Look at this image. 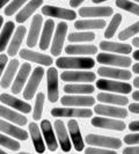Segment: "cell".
<instances>
[{
	"instance_id": "50",
	"label": "cell",
	"mask_w": 139,
	"mask_h": 154,
	"mask_svg": "<svg viewBox=\"0 0 139 154\" xmlns=\"http://www.w3.org/2000/svg\"><path fill=\"white\" fill-rule=\"evenodd\" d=\"M132 72H134L136 74H138L139 73V64L138 63H136V64L132 66Z\"/></svg>"
},
{
	"instance_id": "49",
	"label": "cell",
	"mask_w": 139,
	"mask_h": 154,
	"mask_svg": "<svg viewBox=\"0 0 139 154\" xmlns=\"http://www.w3.org/2000/svg\"><path fill=\"white\" fill-rule=\"evenodd\" d=\"M85 0H70V6L71 7H79Z\"/></svg>"
},
{
	"instance_id": "53",
	"label": "cell",
	"mask_w": 139,
	"mask_h": 154,
	"mask_svg": "<svg viewBox=\"0 0 139 154\" xmlns=\"http://www.w3.org/2000/svg\"><path fill=\"white\" fill-rule=\"evenodd\" d=\"M132 56H133V59H136L137 62L139 60V51L137 50V51H134L133 54H132Z\"/></svg>"
},
{
	"instance_id": "40",
	"label": "cell",
	"mask_w": 139,
	"mask_h": 154,
	"mask_svg": "<svg viewBox=\"0 0 139 154\" xmlns=\"http://www.w3.org/2000/svg\"><path fill=\"white\" fill-rule=\"evenodd\" d=\"M138 32L139 22H136L131 24V26H129L128 28H125L124 30L121 31L119 35H118V38H119V41H126V39H129L130 37L134 36V35H138Z\"/></svg>"
},
{
	"instance_id": "54",
	"label": "cell",
	"mask_w": 139,
	"mask_h": 154,
	"mask_svg": "<svg viewBox=\"0 0 139 154\" xmlns=\"http://www.w3.org/2000/svg\"><path fill=\"white\" fill-rule=\"evenodd\" d=\"M9 1H11V0H0V9L4 7L7 2H9Z\"/></svg>"
},
{
	"instance_id": "46",
	"label": "cell",
	"mask_w": 139,
	"mask_h": 154,
	"mask_svg": "<svg viewBox=\"0 0 139 154\" xmlns=\"http://www.w3.org/2000/svg\"><path fill=\"white\" fill-rule=\"evenodd\" d=\"M124 154H138L139 153V148L137 146H130V147H125L123 149Z\"/></svg>"
},
{
	"instance_id": "17",
	"label": "cell",
	"mask_w": 139,
	"mask_h": 154,
	"mask_svg": "<svg viewBox=\"0 0 139 154\" xmlns=\"http://www.w3.org/2000/svg\"><path fill=\"white\" fill-rule=\"evenodd\" d=\"M31 71V65L29 63H23V65L20 67V71L17 72L16 74V78L12 85V93L14 95H17L22 92L23 86L26 84L27 79H28V75Z\"/></svg>"
},
{
	"instance_id": "43",
	"label": "cell",
	"mask_w": 139,
	"mask_h": 154,
	"mask_svg": "<svg viewBox=\"0 0 139 154\" xmlns=\"http://www.w3.org/2000/svg\"><path fill=\"white\" fill-rule=\"evenodd\" d=\"M87 154H115L116 149H109V148H102V147H87L85 149Z\"/></svg>"
},
{
	"instance_id": "38",
	"label": "cell",
	"mask_w": 139,
	"mask_h": 154,
	"mask_svg": "<svg viewBox=\"0 0 139 154\" xmlns=\"http://www.w3.org/2000/svg\"><path fill=\"white\" fill-rule=\"evenodd\" d=\"M44 100L45 96L43 93H39L36 95V100H35V107L32 110V118L35 121H39L42 118V114H43V106H44Z\"/></svg>"
},
{
	"instance_id": "32",
	"label": "cell",
	"mask_w": 139,
	"mask_h": 154,
	"mask_svg": "<svg viewBox=\"0 0 139 154\" xmlns=\"http://www.w3.org/2000/svg\"><path fill=\"white\" fill-rule=\"evenodd\" d=\"M29 133H30V137L31 140H32V144H34V147H35V151L37 153H44L45 146H44V143H43V139H42V133H41L39 125L36 123L31 122L29 124Z\"/></svg>"
},
{
	"instance_id": "34",
	"label": "cell",
	"mask_w": 139,
	"mask_h": 154,
	"mask_svg": "<svg viewBox=\"0 0 139 154\" xmlns=\"http://www.w3.org/2000/svg\"><path fill=\"white\" fill-rule=\"evenodd\" d=\"M95 91V87L91 84H67L64 86V92L66 94H78V95H88Z\"/></svg>"
},
{
	"instance_id": "6",
	"label": "cell",
	"mask_w": 139,
	"mask_h": 154,
	"mask_svg": "<svg viewBox=\"0 0 139 154\" xmlns=\"http://www.w3.org/2000/svg\"><path fill=\"white\" fill-rule=\"evenodd\" d=\"M95 99L88 95L69 94L60 99V103L64 107H92L95 104Z\"/></svg>"
},
{
	"instance_id": "37",
	"label": "cell",
	"mask_w": 139,
	"mask_h": 154,
	"mask_svg": "<svg viewBox=\"0 0 139 154\" xmlns=\"http://www.w3.org/2000/svg\"><path fill=\"white\" fill-rule=\"evenodd\" d=\"M94 39H95V34L91 31L71 32L69 35L70 42H92Z\"/></svg>"
},
{
	"instance_id": "21",
	"label": "cell",
	"mask_w": 139,
	"mask_h": 154,
	"mask_svg": "<svg viewBox=\"0 0 139 154\" xmlns=\"http://www.w3.org/2000/svg\"><path fill=\"white\" fill-rule=\"evenodd\" d=\"M0 131L6 133V134H9L11 137H14L19 140H27L29 137L27 131H24L23 129L19 128V126H15L14 124L8 123L4 119H0Z\"/></svg>"
},
{
	"instance_id": "20",
	"label": "cell",
	"mask_w": 139,
	"mask_h": 154,
	"mask_svg": "<svg viewBox=\"0 0 139 154\" xmlns=\"http://www.w3.org/2000/svg\"><path fill=\"white\" fill-rule=\"evenodd\" d=\"M54 130H56V137L58 138V141L60 144L63 152H70L71 151V143H70V138L65 124L60 119H57L54 122Z\"/></svg>"
},
{
	"instance_id": "25",
	"label": "cell",
	"mask_w": 139,
	"mask_h": 154,
	"mask_svg": "<svg viewBox=\"0 0 139 154\" xmlns=\"http://www.w3.org/2000/svg\"><path fill=\"white\" fill-rule=\"evenodd\" d=\"M65 52L72 56H87L97 54V48L93 44H70L65 48Z\"/></svg>"
},
{
	"instance_id": "26",
	"label": "cell",
	"mask_w": 139,
	"mask_h": 154,
	"mask_svg": "<svg viewBox=\"0 0 139 154\" xmlns=\"http://www.w3.org/2000/svg\"><path fill=\"white\" fill-rule=\"evenodd\" d=\"M67 128H69L70 136L72 138V141H73L76 151L81 152L84 149L85 145H84V140H82L81 132H80V129H79V124H78L76 119H70L69 123H67Z\"/></svg>"
},
{
	"instance_id": "19",
	"label": "cell",
	"mask_w": 139,
	"mask_h": 154,
	"mask_svg": "<svg viewBox=\"0 0 139 154\" xmlns=\"http://www.w3.org/2000/svg\"><path fill=\"white\" fill-rule=\"evenodd\" d=\"M42 23H43V16L37 14V15L32 16V22L30 24V29L29 34L27 36V45L29 48H34L37 44L39 37V31L42 28Z\"/></svg>"
},
{
	"instance_id": "58",
	"label": "cell",
	"mask_w": 139,
	"mask_h": 154,
	"mask_svg": "<svg viewBox=\"0 0 139 154\" xmlns=\"http://www.w3.org/2000/svg\"><path fill=\"white\" fill-rule=\"evenodd\" d=\"M0 154H5V151H4V149H1V148H0Z\"/></svg>"
},
{
	"instance_id": "57",
	"label": "cell",
	"mask_w": 139,
	"mask_h": 154,
	"mask_svg": "<svg viewBox=\"0 0 139 154\" xmlns=\"http://www.w3.org/2000/svg\"><path fill=\"white\" fill-rule=\"evenodd\" d=\"M2 23H4V17L0 15V28H1V26H2Z\"/></svg>"
},
{
	"instance_id": "29",
	"label": "cell",
	"mask_w": 139,
	"mask_h": 154,
	"mask_svg": "<svg viewBox=\"0 0 139 154\" xmlns=\"http://www.w3.org/2000/svg\"><path fill=\"white\" fill-rule=\"evenodd\" d=\"M42 4H43V0H30L24 7L16 14V22L17 23H23L26 22L31 15H32V13L37 9L39 7L42 6Z\"/></svg>"
},
{
	"instance_id": "1",
	"label": "cell",
	"mask_w": 139,
	"mask_h": 154,
	"mask_svg": "<svg viewBox=\"0 0 139 154\" xmlns=\"http://www.w3.org/2000/svg\"><path fill=\"white\" fill-rule=\"evenodd\" d=\"M56 65L59 69H89L95 66V60L87 57H59Z\"/></svg>"
},
{
	"instance_id": "9",
	"label": "cell",
	"mask_w": 139,
	"mask_h": 154,
	"mask_svg": "<svg viewBox=\"0 0 139 154\" xmlns=\"http://www.w3.org/2000/svg\"><path fill=\"white\" fill-rule=\"evenodd\" d=\"M42 14L50 17H57V19H63V20H74L77 17V13L72 9L67 8L57 7V6H50L45 5L42 7Z\"/></svg>"
},
{
	"instance_id": "28",
	"label": "cell",
	"mask_w": 139,
	"mask_h": 154,
	"mask_svg": "<svg viewBox=\"0 0 139 154\" xmlns=\"http://www.w3.org/2000/svg\"><path fill=\"white\" fill-rule=\"evenodd\" d=\"M0 117L1 118H5L8 122H12V123L16 124L19 126H22L28 123V119L27 117H24L22 114H19L12 109H8L4 106H0Z\"/></svg>"
},
{
	"instance_id": "15",
	"label": "cell",
	"mask_w": 139,
	"mask_h": 154,
	"mask_svg": "<svg viewBox=\"0 0 139 154\" xmlns=\"http://www.w3.org/2000/svg\"><path fill=\"white\" fill-rule=\"evenodd\" d=\"M113 14H114V9L109 6L81 7L79 9V15L82 17H109Z\"/></svg>"
},
{
	"instance_id": "48",
	"label": "cell",
	"mask_w": 139,
	"mask_h": 154,
	"mask_svg": "<svg viewBox=\"0 0 139 154\" xmlns=\"http://www.w3.org/2000/svg\"><path fill=\"white\" fill-rule=\"evenodd\" d=\"M129 129L131 130L132 132H138L139 130V122L138 121H133L129 124Z\"/></svg>"
},
{
	"instance_id": "39",
	"label": "cell",
	"mask_w": 139,
	"mask_h": 154,
	"mask_svg": "<svg viewBox=\"0 0 139 154\" xmlns=\"http://www.w3.org/2000/svg\"><path fill=\"white\" fill-rule=\"evenodd\" d=\"M116 6L121 9H124L129 13H132L136 16L139 15V6L130 0H116Z\"/></svg>"
},
{
	"instance_id": "41",
	"label": "cell",
	"mask_w": 139,
	"mask_h": 154,
	"mask_svg": "<svg viewBox=\"0 0 139 154\" xmlns=\"http://www.w3.org/2000/svg\"><path fill=\"white\" fill-rule=\"evenodd\" d=\"M0 146L6 147L11 151H19L21 147L17 140L11 138V137H6L5 134H1V133H0Z\"/></svg>"
},
{
	"instance_id": "23",
	"label": "cell",
	"mask_w": 139,
	"mask_h": 154,
	"mask_svg": "<svg viewBox=\"0 0 139 154\" xmlns=\"http://www.w3.org/2000/svg\"><path fill=\"white\" fill-rule=\"evenodd\" d=\"M41 129H42V133H43V137L45 139L49 149L51 152H54L58 148V143H57V139H56V136H54L52 125L50 123V121L43 119L42 123H41Z\"/></svg>"
},
{
	"instance_id": "18",
	"label": "cell",
	"mask_w": 139,
	"mask_h": 154,
	"mask_svg": "<svg viewBox=\"0 0 139 154\" xmlns=\"http://www.w3.org/2000/svg\"><path fill=\"white\" fill-rule=\"evenodd\" d=\"M97 74L104 78H111V79H119V80H130L132 78L131 72L124 69H117V67H108L102 66L97 69Z\"/></svg>"
},
{
	"instance_id": "13",
	"label": "cell",
	"mask_w": 139,
	"mask_h": 154,
	"mask_svg": "<svg viewBox=\"0 0 139 154\" xmlns=\"http://www.w3.org/2000/svg\"><path fill=\"white\" fill-rule=\"evenodd\" d=\"M66 32H67V24L65 22H60L57 26V29L54 32V42L51 44V54L58 57L59 54H62L63 50V44H64V41L66 37Z\"/></svg>"
},
{
	"instance_id": "52",
	"label": "cell",
	"mask_w": 139,
	"mask_h": 154,
	"mask_svg": "<svg viewBox=\"0 0 139 154\" xmlns=\"http://www.w3.org/2000/svg\"><path fill=\"white\" fill-rule=\"evenodd\" d=\"M132 45H134L136 48H138L139 46V38L138 37H134L133 41H132Z\"/></svg>"
},
{
	"instance_id": "22",
	"label": "cell",
	"mask_w": 139,
	"mask_h": 154,
	"mask_svg": "<svg viewBox=\"0 0 139 154\" xmlns=\"http://www.w3.org/2000/svg\"><path fill=\"white\" fill-rule=\"evenodd\" d=\"M26 32H27V28H26L24 26H19V27L16 28L15 32H14V36H13V38H12L9 45H8V50H7L8 56L14 57V56L19 52L20 46L22 44Z\"/></svg>"
},
{
	"instance_id": "42",
	"label": "cell",
	"mask_w": 139,
	"mask_h": 154,
	"mask_svg": "<svg viewBox=\"0 0 139 154\" xmlns=\"http://www.w3.org/2000/svg\"><path fill=\"white\" fill-rule=\"evenodd\" d=\"M26 1H28V0H13L7 7H5V15L6 16L13 15L17 9H20V8L22 7L23 4Z\"/></svg>"
},
{
	"instance_id": "3",
	"label": "cell",
	"mask_w": 139,
	"mask_h": 154,
	"mask_svg": "<svg viewBox=\"0 0 139 154\" xmlns=\"http://www.w3.org/2000/svg\"><path fill=\"white\" fill-rule=\"evenodd\" d=\"M97 63L107 65V66H115L126 69L131 66V58H129L125 54H99L96 58Z\"/></svg>"
},
{
	"instance_id": "5",
	"label": "cell",
	"mask_w": 139,
	"mask_h": 154,
	"mask_svg": "<svg viewBox=\"0 0 139 154\" xmlns=\"http://www.w3.org/2000/svg\"><path fill=\"white\" fill-rule=\"evenodd\" d=\"M51 115L54 117L60 118H88L92 117L93 111L91 109L78 108H54L51 110Z\"/></svg>"
},
{
	"instance_id": "35",
	"label": "cell",
	"mask_w": 139,
	"mask_h": 154,
	"mask_svg": "<svg viewBox=\"0 0 139 154\" xmlns=\"http://www.w3.org/2000/svg\"><path fill=\"white\" fill-rule=\"evenodd\" d=\"M14 28H15L14 22L8 21V22L5 23V26L2 28V31L0 34V52H2L5 50V48L7 46L8 42L11 39V36L14 32Z\"/></svg>"
},
{
	"instance_id": "55",
	"label": "cell",
	"mask_w": 139,
	"mask_h": 154,
	"mask_svg": "<svg viewBox=\"0 0 139 154\" xmlns=\"http://www.w3.org/2000/svg\"><path fill=\"white\" fill-rule=\"evenodd\" d=\"M133 86H134L136 88H138V87H139V78L138 77L133 80Z\"/></svg>"
},
{
	"instance_id": "56",
	"label": "cell",
	"mask_w": 139,
	"mask_h": 154,
	"mask_svg": "<svg viewBox=\"0 0 139 154\" xmlns=\"http://www.w3.org/2000/svg\"><path fill=\"white\" fill-rule=\"evenodd\" d=\"M94 4H101V2H104V1H107V0H92Z\"/></svg>"
},
{
	"instance_id": "7",
	"label": "cell",
	"mask_w": 139,
	"mask_h": 154,
	"mask_svg": "<svg viewBox=\"0 0 139 154\" xmlns=\"http://www.w3.org/2000/svg\"><path fill=\"white\" fill-rule=\"evenodd\" d=\"M44 75V69L41 66L35 67L32 71V74H31L30 79L28 81V84L26 86V89L23 91V97L24 100H32L35 93L39 88V84L42 81V78Z\"/></svg>"
},
{
	"instance_id": "16",
	"label": "cell",
	"mask_w": 139,
	"mask_h": 154,
	"mask_svg": "<svg viewBox=\"0 0 139 154\" xmlns=\"http://www.w3.org/2000/svg\"><path fill=\"white\" fill-rule=\"evenodd\" d=\"M94 111L100 116H107L114 118H125L128 116L126 109L119 108L116 106H108V104H97L95 106Z\"/></svg>"
},
{
	"instance_id": "44",
	"label": "cell",
	"mask_w": 139,
	"mask_h": 154,
	"mask_svg": "<svg viewBox=\"0 0 139 154\" xmlns=\"http://www.w3.org/2000/svg\"><path fill=\"white\" fill-rule=\"evenodd\" d=\"M124 143L128 145H138L139 143V134L138 133H132V134H126L124 137Z\"/></svg>"
},
{
	"instance_id": "33",
	"label": "cell",
	"mask_w": 139,
	"mask_h": 154,
	"mask_svg": "<svg viewBox=\"0 0 139 154\" xmlns=\"http://www.w3.org/2000/svg\"><path fill=\"white\" fill-rule=\"evenodd\" d=\"M97 101L107 104H114V106H126L129 103L128 97L123 95H117V94H110V93H100L97 94Z\"/></svg>"
},
{
	"instance_id": "47",
	"label": "cell",
	"mask_w": 139,
	"mask_h": 154,
	"mask_svg": "<svg viewBox=\"0 0 139 154\" xmlns=\"http://www.w3.org/2000/svg\"><path fill=\"white\" fill-rule=\"evenodd\" d=\"M129 110L131 111L132 114L138 115V114H139V104H138V102H134V103L129 104Z\"/></svg>"
},
{
	"instance_id": "31",
	"label": "cell",
	"mask_w": 139,
	"mask_h": 154,
	"mask_svg": "<svg viewBox=\"0 0 139 154\" xmlns=\"http://www.w3.org/2000/svg\"><path fill=\"white\" fill-rule=\"evenodd\" d=\"M107 26V22L102 19H88L79 20L74 22V28L77 30H91V29H103Z\"/></svg>"
},
{
	"instance_id": "27",
	"label": "cell",
	"mask_w": 139,
	"mask_h": 154,
	"mask_svg": "<svg viewBox=\"0 0 139 154\" xmlns=\"http://www.w3.org/2000/svg\"><path fill=\"white\" fill-rule=\"evenodd\" d=\"M19 65H20V62L17 60V59H13V60H11L9 64H8L7 69H4L5 72L2 73V75H1V80H0V85L2 88H8L9 86L12 85V82H13V79H14V75L16 74V72H17V69H19Z\"/></svg>"
},
{
	"instance_id": "36",
	"label": "cell",
	"mask_w": 139,
	"mask_h": 154,
	"mask_svg": "<svg viewBox=\"0 0 139 154\" xmlns=\"http://www.w3.org/2000/svg\"><path fill=\"white\" fill-rule=\"evenodd\" d=\"M121 22H122V15L118 14V13H116L115 15L113 16L111 21H110V23H109L108 27H107V29H106V31H104V37H106L107 39L111 38V37L115 35L116 30L118 29V27H119Z\"/></svg>"
},
{
	"instance_id": "30",
	"label": "cell",
	"mask_w": 139,
	"mask_h": 154,
	"mask_svg": "<svg viewBox=\"0 0 139 154\" xmlns=\"http://www.w3.org/2000/svg\"><path fill=\"white\" fill-rule=\"evenodd\" d=\"M54 21L52 19H49L46 20L44 23V27H43V30H42V35H41V39H39V49L45 51L49 49L50 43H51V37H52V34H54Z\"/></svg>"
},
{
	"instance_id": "2",
	"label": "cell",
	"mask_w": 139,
	"mask_h": 154,
	"mask_svg": "<svg viewBox=\"0 0 139 154\" xmlns=\"http://www.w3.org/2000/svg\"><path fill=\"white\" fill-rule=\"evenodd\" d=\"M86 143L91 146L109 148V149H118L122 146V140L115 137H106L100 134H88L86 137Z\"/></svg>"
},
{
	"instance_id": "10",
	"label": "cell",
	"mask_w": 139,
	"mask_h": 154,
	"mask_svg": "<svg viewBox=\"0 0 139 154\" xmlns=\"http://www.w3.org/2000/svg\"><path fill=\"white\" fill-rule=\"evenodd\" d=\"M46 75H48V99L51 103H54L58 101V97H59L57 69L50 67L46 71Z\"/></svg>"
},
{
	"instance_id": "51",
	"label": "cell",
	"mask_w": 139,
	"mask_h": 154,
	"mask_svg": "<svg viewBox=\"0 0 139 154\" xmlns=\"http://www.w3.org/2000/svg\"><path fill=\"white\" fill-rule=\"evenodd\" d=\"M132 99L136 101V102H138V100H139V92L138 91H134V93L132 94Z\"/></svg>"
},
{
	"instance_id": "12",
	"label": "cell",
	"mask_w": 139,
	"mask_h": 154,
	"mask_svg": "<svg viewBox=\"0 0 139 154\" xmlns=\"http://www.w3.org/2000/svg\"><path fill=\"white\" fill-rule=\"evenodd\" d=\"M20 57L24 59V60H28V62H32L39 64V65H43V66H50L54 60L50 56L44 54H39L36 51H32L29 49H22L20 50Z\"/></svg>"
},
{
	"instance_id": "11",
	"label": "cell",
	"mask_w": 139,
	"mask_h": 154,
	"mask_svg": "<svg viewBox=\"0 0 139 154\" xmlns=\"http://www.w3.org/2000/svg\"><path fill=\"white\" fill-rule=\"evenodd\" d=\"M92 125L95 128L116 130V131H124L125 128H126L125 123L121 119L104 118V117H94V118H92Z\"/></svg>"
},
{
	"instance_id": "8",
	"label": "cell",
	"mask_w": 139,
	"mask_h": 154,
	"mask_svg": "<svg viewBox=\"0 0 139 154\" xmlns=\"http://www.w3.org/2000/svg\"><path fill=\"white\" fill-rule=\"evenodd\" d=\"M63 81L66 82H85L89 84L95 81L96 75L94 72H86V71H66L60 74Z\"/></svg>"
},
{
	"instance_id": "24",
	"label": "cell",
	"mask_w": 139,
	"mask_h": 154,
	"mask_svg": "<svg viewBox=\"0 0 139 154\" xmlns=\"http://www.w3.org/2000/svg\"><path fill=\"white\" fill-rule=\"evenodd\" d=\"M100 49L107 52H115V54H126L132 52V46L130 44H122V43H115L109 41H101Z\"/></svg>"
},
{
	"instance_id": "4",
	"label": "cell",
	"mask_w": 139,
	"mask_h": 154,
	"mask_svg": "<svg viewBox=\"0 0 139 154\" xmlns=\"http://www.w3.org/2000/svg\"><path fill=\"white\" fill-rule=\"evenodd\" d=\"M96 87L100 91H107L118 94H129L132 91V86L124 81H114L107 79H100L96 81Z\"/></svg>"
},
{
	"instance_id": "59",
	"label": "cell",
	"mask_w": 139,
	"mask_h": 154,
	"mask_svg": "<svg viewBox=\"0 0 139 154\" xmlns=\"http://www.w3.org/2000/svg\"><path fill=\"white\" fill-rule=\"evenodd\" d=\"M133 1H136V2H138V1H139V0H133Z\"/></svg>"
},
{
	"instance_id": "45",
	"label": "cell",
	"mask_w": 139,
	"mask_h": 154,
	"mask_svg": "<svg viewBox=\"0 0 139 154\" xmlns=\"http://www.w3.org/2000/svg\"><path fill=\"white\" fill-rule=\"evenodd\" d=\"M8 62V57L6 54H0V78L2 75V73H4V69H5V66H6V64Z\"/></svg>"
},
{
	"instance_id": "14",
	"label": "cell",
	"mask_w": 139,
	"mask_h": 154,
	"mask_svg": "<svg viewBox=\"0 0 139 154\" xmlns=\"http://www.w3.org/2000/svg\"><path fill=\"white\" fill-rule=\"evenodd\" d=\"M0 101L6 104L11 108L15 109L20 112H23V114H29L31 112V106L29 103L24 102V101L20 100L17 97H14L13 95H9V94H1L0 95Z\"/></svg>"
}]
</instances>
